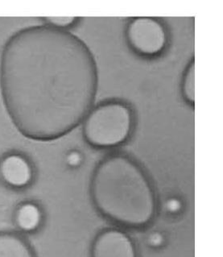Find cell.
<instances>
[{"mask_svg": "<svg viewBox=\"0 0 223 257\" xmlns=\"http://www.w3.org/2000/svg\"><path fill=\"white\" fill-rule=\"evenodd\" d=\"M98 87L96 60L69 30L26 27L0 55V92L11 120L28 139L53 141L82 124Z\"/></svg>", "mask_w": 223, "mask_h": 257, "instance_id": "obj_1", "label": "cell"}, {"mask_svg": "<svg viewBox=\"0 0 223 257\" xmlns=\"http://www.w3.org/2000/svg\"><path fill=\"white\" fill-rule=\"evenodd\" d=\"M90 194L97 212L120 228L144 230L160 210L150 176L125 153H111L98 162L90 178Z\"/></svg>", "mask_w": 223, "mask_h": 257, "instance_id": "obj_2", "label": "cell"}, {"mask_svg": "<svg viewBox=\"0 0 223 257\" xmlns=\"http://www.w3.org/2000/svg\"><path fill=\"white\" fill-rule=\"evenodd\" d=\"M86 144L97 149H112L129 141L135 126L133 109L127 102L111 99L93 106L82 122Z\"/></svg>", "mask_w": 223, "mask_h": 257, "instance_id": "obj_3", "label": "cell"}, {"mask_svg": "<svg viewBox=\"0 0 223 257\" xmlns=\"http://www.w3.org/2000/svg\"><path fill=\"white\" fill-rule=\"evenodd\" d=\"M126 41L130 49L145 58L160 57L168 44V33L164 23L153 17H135L127 24Z\"/></svg>", "mask_w": 223, "mask_h": 257, "instance_id": "obj_4", "label": "cell"}, {"mask_svg": "<svg viewBox=\"0 0 223 257\" xmlns=\"http://www.w3.org/2000/svg\"><path fill=\"white\" fill-rule=\"evenodd\" d=\"M37 179V168L31 157L20 150H10L0 156V183L7 190L22 193Z\"/></svg>", "mask_w": 223, "mask_h": 257, "instance_id": "obj_5", "label": "cell"}, {"mask_svg": "<svg viewBox=\"0 0 223 257\" xmlns=\"http://www.w3.org/2000/svg\"><path fill=\"white\" fill-rule=\"evenodd\" d=\"M90 257H139V252L135 241L125 229L107 227L93 239Z\"/></svg>", "mask_w": 223, "mask_h": 257, "instance_id": "obj_6", "label": "cell"}, {"mask_svg": "<svg viewBox=\"0 0 223 257\" xmlns=\"http://www.w3.org/2000/svg\"><path fill=\"white\" fill-rule=\"evenodd\" d=\"M12 219L14 231L28 238L42 231L46 222V212L41 202L27 198L15 206Z\"/></svg>", "mask_w": 223, "mask_h": 257, "instance_id": "obj_7", "label": "cell"}, {"mask_svg": "<svg viewBox=\"0 0 223 257\" xmlns=\"http://www.w3.org/2000/svg\"><path fill=\"white\" fill-rule=\"evenodd\" d=\"M0 257H37V255L27 237L16 231H1Z\"/></svg>", "mask_w": 223, "mask_h": 257, "instance_id": "obj_8", "label": "cell"}, {"mask_svg": "<svg viewBox=\"0 0 223 257\" xmlns=\"http://www.w3.org/2000/svg\"><path fill=\"white\" fill-rule=\"evenodd\" d=\"M181 94L184 101L193 106L195 103V62L190 61L184 70L181 78Z\"/></svg>", "mask_w": 223, "mask_h": 257, "instance_id": "obj_9", "label": "cell"}, {"mask_svg": "<svg viewBox=\"0 0 223 257\" xmlns=\"http://www.w3.org/2000/svg\"><path fill=\"white\" fill-rule=\"evenodd\" d=\"M184 199L178 195H170L162 202L161 210L169 218L180 216L184 213Z\"/></svg>", "mask_w": 223, "mask_h": 257, "instance_id": "obj_10", "label": "cell"}, {"mask_svg": "<svg viewBox=\"0 0 223 257\" xmlns=\"http://www.w3.org/2000/svg\"><path fill=\"white\" fill-rule=\"evenodd\" d=\"M145 243L152 250H160L168 243V237L164 231L153 230L146 235Z\"/></svg>", "mask_w": 223, "mask_h": 257, "instance_id": "obj_11", "label": "cell"}, {"mask_svg": "<svg viewBox=\"0 0 223 257\" xmlns=\"http://www.w3.org/2000/svg\"><path fill=\"white\" fill-rule=\"evenodd\" d=\"M79 19L78 17H45L44 22L45 25L54 27L62 30H69V29L76 25Z\"/></svg>", "mask_w": 223, "mask_h": 257, "instance_id": "obj_12", "label": "cell"}, {"mask_svg": "<svg viewBox=\"0 0 223 257\" xmlns=\"http://www.w3.org/2000/svg\"><path fill=\"white\" fill-rule=\"evenodd\" d=\"M84 161L83 154L78 150H70L66 156V162L71 169H77L82 166Z\"/></svg>", "mask_w": 223, "mask_h": 257, "instance_id": "obj_13", "label": "cell"}]
</instances>
